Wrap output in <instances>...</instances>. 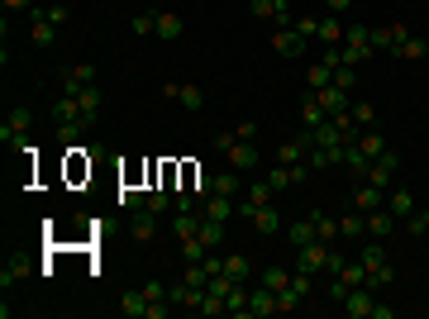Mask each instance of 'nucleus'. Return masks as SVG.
Returning <instances> with one entry per match:
<instances>
[{
	"instance_id": "nucleus-1",
	"label": "nucleus",
	"mask_w": 429,
	"mask_h": 319,
	"mask_svg": "<svg viewBox=\"0 0 429 319\" xmlns=\"http://www.w3.org/2000/svg\"><path fill=\"white\" fill-rule=\"evenodd\" d=\"M329 248H334V243H324V239L300 243V248H296V272H310V276L324 272V267H329Z\"/></svg>"
},
{
	"instance_id": "nucleus-2",
	"label": "nucleus",
	"mask_w": 429,
	"mask_h": 319,
	"mask_svg": "<svg viewBox=\"0 0 429 319\" xmlns=\"http://www.w3.org/2000/svg\"><path fill=\"white\" fill-rule=\"evenodd\" d=\"M396 167H401V158H396V153H391V148H386V153H381V158H372V167H368V177H363V181H372V186H391V177H396Z\"/></svg>"
},
{
	"instance_id": "nucleus-3",
	"label": "nucleus",
	"mask_w": 429,
	"mask_h": 319,
	"mask_svg": "<svg viewBox=\"0 0 429 319\" xmlns=\"http://www.w3.org/2000/svg\"><path fill=\"white\" fill-rule=\"evenodd\" d=\"M405 38H410V29H405V24H381V29H372V48H377V53H396Z\"/></svg>"
},
{
	"instance_id": "nucleus-4",
	"label": "nucleus",
	"mask_w": 429,
	"mask_h": 319,
	"mask_svg": "<svg viewBox=\"0 0 429 319\" xmlns=\"http://www.w3.org/2000/svg\"><path fill=\"white\" fill-rule=\"evenodd\" d=\"M57 77H62V96H77L81 86L96 81V67H91V62H77V67H62Z\"/></svg>"
},
{
	"instance_id": "nucleus-5",
	"label": "nucleus",
	"mask_w": 429,
	"mask_h": 319,
	"mask_svg": "<svg viewBox=\"0 0 429 319\" xmlns=\"http://www.w3.org/2000/svg\"><path fill=\"white\" fill-rule=\"evenodd\" d=\"M224 158H229V167H239V172H253V167H258V148H253V138H239V133H234V143H229Z\"/></svg>"
},
{
	"instance_id": "nucleus-6",
	"label": "nucleus",
	"mask_w": 429,
	"mask_h": 319,
	"mask_svg": "<svg viewBox=\"0 0 429 319\" xmlns=\"http://www.w3.org/2000/svg\"><path fill=\"white\" fill-rule=\"evenodd\" d=\"M158 219H162V214H153L148 205H143V210L129 214V234H134L138 243H153V239H158Z\"/></svg>"
},
{
	"instance_id": "nucleus-7",
	"label": "nucleus",
	"mask_w": 429,
	"mask_h": 319,
	"mask_svg": "<svg viewBox=\"0 0 429 319\" xmlns=\"http://www.w3.org/2000/svg\"><path fill=\"white\" fill-rule=\"evenodd\" d=\"M101 105H106V96H101V86H96V81L77 91V110H81V119H86V124H96V119H101Z\"/></svg>"
},
{
	"instance_id": "nucleus-8",
	"label": "nucleus",
	"mask_w": 429,
	"mask_h": 319,
	"mask_svg": "<svg viewBox=\"0 0 429 319\" xmlns=\"http://www.w3.org/2000/svg\"><path fill=\"white\" fill-rule=\"evenodd\" d=\"M248 195H239V219H248V214L258 210V205H272V186H268V177L263 181H253V186H243Z\"/></svg>"
},
{
	"instance_id": "nucleus-9",
	"label": "nucleus",
	"mask_w": 429,
	"mask_h": 319,
	"mask_svg": "<svg viewBox=\"0 0 429 319\" xmlns=\"http://www.w3.org/2000/svg\"><path fill=\"white\" fill-rule=\"evenodd\" d=\"M263 315H282V310H277V291L253 286V291H248V319H263Z\"/></svg>"
},
{
	"instance_id": "nucleus-10",
	"label": "nucleus",
	"mask_w": 429,
	"mask_h": 319,
	"mask_svg": "<svg viewBox=\"0 0 429 319\" xmlns=\"http://www.w3.org/2000/svg\"><path fill=\"white\" fill-rule=\"evenodd\" d=\"M372 286H353L349 295H344V310H349L353 319H372Z\"/></svg>"
},
{
	"instance_id": "nucleus-11",
	"label": "nucleus",
	"mask_w": 429,
	"mask_h": 319,
	"mask_svg": "<svg viewBox=\"0 0 429 319\" xmlns=\"http://www.w3.org/2000/svg\"><path fill=\"white\" fill-rule=\"evenodd\" d=\"M162 96H172L182 110H201V105H205V91H201V86H177V81H167Z\"/></svg>"
},
{
	"instance_id": "nucleus-12",
	"label": "nucleus",
	"mask_w": 429,
	"mask_h": 319,
	"mask_svg": "<svg viewBox=\"0 0 429 319\" xmlns=\"http://www.w3.org/2000/svg\"><path fill=\"white\" fill-rule=\"evenodd\" d=\"M391 229H401V219L386 210V205L368 214V239H391Z\"/></svg>"
},
{
	"instance_id": "nucleus-13",
	"label": "nucleus",
	"mask_w": 429,
	"mask_h": 319,
	"mask_svg": "<svg viewBox=\"0 0 429 319\" xmlns=\"http://www.w3.org/2000/svg\"><path fill=\"white\" fill-rule=\"evenodd\" d=\"M272 48H277V57H300V53H305V34H296V29H277Z\"/></svg>"
},
{
	"instance_id": "nucleus-14",
	"label": "nucleus",
	"mask_w": 429,
	"mask_h": 319,
	"mask_svg": "<svg viewBox=\"0 0 429 319\" xmlns=\"http://www.w3.org/2000/svg\"><path fill=\"white\" fill-rule=\"evenodd\" d=\"M344 20H339V15H320V34H315V38H320L324 48H344Z\"/></svg>"
},
{
	"instance_id": "nucleus-15",
	"label": "nucleus",
	"mask_w": 429,
	"mask_h": 319,
	"mask_svg": "<svg viewBox=\"0 0 429 319\" xmlns=\"http://www.w3.org/2000/svg\"><path fill=\"white\" fill-rule=\"evenodd\" d=\"M386 200H381V186H372V181H363V186H353V210H363V214H372L381 210Z\"/></svg>"
},
{
	"instance_id": "nucleus-16",
	"label": "nucleus",
	"mask_w": 429,
	"mask_h": 319,
	"mask_svg": "<svg viewBox=\"0 0 429 319\" xmlns=\"http://www.w3.org/2000/svg\"><path fill=\"white\" fill-rule=\"evenodd\" d=\"M315 96H320V105L329 110V114H349V105H353V96H349V91H339L334 81H329L324 91H315Z\"/></svg>"
},
{
	"instance_id": "nucleus-17",
	"label": "nucleus",
	"mask_w": 429,
	"mask_h": 319,
	"mask_svg": "<svg viewBox=\"0 0 429 319\" xmlns=\"http://www.w3.org/2000/svg\"><path fill=\"white\" fill-rule=\"evenodd\" d=\"M248 224H253V234H277V229H282V214H277V205H258V210L248 214Z\"/></svg>"
},
{
	"instance_id": "nucleus-18",
	"label": "nucleus",
	"mask_w": 429,
	"mask_h": 319,
	"mask_svg": "<svg viewBox=\"0 0 429 319\" xmlns=\"http://www.w3.org/2000/svg\"><path fill=\"white\" fill-rule=\"evenodd\" d=\"M386 210H391V214H396V219H401V224H405L410 214L420 210V200H415V191H391V200H386Z\"/></svg>"
},
{
	"instance_id": "nucleus-19",
	"label": "nucleus",
	"mask_w": 429,
	"mask_h": 319,
	"mask_svg": "<svg viewBox=\"0 0 429 319\" xmlns=\"http://www.w3.org/2000/svg\"><path fill=\"white\" fill-rule=\"evenodd\" d=\"M324 119H329V110H324V105H320V96L310 91V96L300 101V124H305V129H315V124H324Z\"/></svg>"
},
{
	"instance_id": "nucleus-20",
	"label": "nucleus",
	"mask_w": 429,
	"mask_h": 319,
	"mask_svg": "<svg viewBox=\"0 0 429 319\" xmlns=\"http://www.w3.org/2000/svg\"><path fill=\"white\" fill-rule=\"evenodd\" d=\"M363 234H368V214L363 210L339 214V239H363Z\"/></svg>"
},
{
	"instance_id": "nucleus-21",
	"label": "nucleus",
	"mask_w": 429,
	"mask_h": 319,
	"mask_svg": "<svg viewBox=\"0 0 429 319\" xmlns=\"http://www.w3.org/2000/svg\"><path fill=\"white\" fill-rule=\"evenodd\" d=\"M158 38H182L187 34V20L182 15H172V10H158V29H153Z\"/></svg>"
},
{
	"instance_id": "nucleus-22",
	"label": "nucleus",
	"mask_w": 429,
	"mask_h": 319,
	"mask_svg": "<svg viewBox=\"0 0 429 319\" xmlns=\"http://www.w3.org/2000/svg\"><path fill=\"white\" fill-rule=\"evenodd\" d=\"M53 38H57V24L43 15V10H34V48H48Z\"/></svg>"
},
{
	"instance_id": "nucleus-23",
	"label": "nucleus",
	"mask_w": 429,
	"mask_h": 319,
	"mask_svg": "<svg viewBox=\"0 0 429 319\" xmlns=\"http://www.w3.org/2000/svg\"><path fill=\"white\" fill-rule=\"evenodd\" d=\"M239 191H243L239 167H229V172H219V177H214V191H210V195H234V200H239Z\"/></svg>"
},
{
	"instance_id": "nucleus-24",
	"label": "nucleus",
	"mask_w": 429,
	"mask_h": 319,
	"mask_svg": "<svg viewBox=\"0 0 429 319\" xmlns=\"http://www.w3.org/2000/svg\"><path fill=\"white\" fill-rule=\"evenodd\" d=\"M258 286H268V291H286V286H291V272H286V267H263Z\"/></svg>"
},
{
	"instance_id": "nucleus-25",
	"label": "nucleus",
	"mask_w": 429,
	"mask_h": 319,
	"mask_svg": "<svg viewBox=\"0 0 429 319\" xmlns=\"http://www.w3.org/2000/svg\"><path fill=\"white\" fill-rule=\"evenodd\" d=\"M358 262L368 267V272L386 262V248H381V239H368V243H363V248H358Z\"/></svg>"
},
{
	"instance_id": "nucleus-26",
	"label": "nucleus",
	"mask_w": 429,
	"mask_h": 319,
	"mask_svg": "<svg viewBox=\"0 0 429 319\" xmlns=\"http://www.w3.org/2000/svg\"><path fill=\"white\" fill-rule=\"evenodd\" d=\"M119 310H124L129 319H143V315H148V295H143V291H124V295H119Z\"/></svg>"
},
{
	"instance_id": "nucleus-27",
	"label": "nucleus",
	"mask_w": 429,
	"mask_h": 319,
	"mask_svg": "<svg viewBox=\"0 0 429 319\" xmlns=\"http://www.w3.org/2000/svg\"><path fill=\"white\" fill-rule=\"evenodd\" d=\"M224 272H229L234 281H248V276H253V262H248L243 253H224Z\"/></svg>"
},
{
	"instance_id": "nucleus-28",
	"label": "nucleus",
	"mask_w": 429,
	"mask_h": 319,
	"mask_svg": "<svg viewBox=\"0 0 429 319\" xmlns=\"http://www.w3.org/2000/svg\"><path fill=\"white\" fill-rule=\"evenodd\" d=\"M286 239H291V248H300V243H310V239H320V234H315V219H300V224H286Z\"/></svg>"
},
{
	"instance_id": "nucleus-29",
	"label": "nucleus",
	"mask_w": 429,
	"mask_h": 319,
	"mask_svg": "<svg viewBox=\"0 0 429 319\" xmlns=\"http://www.w3.org/2000/svg\"><path fill=\"white\" fill-rule=\"evenodd\" d=\"M305 153H310V148H305L300 138H291V143H282V148H277V162H286V167H296V162H305Z\"/></svg>"
},
{
	"instance_id": "nucleus-30",
	"label": "nucleus",
	"mask_w": 429,
	"mask_h": 319,
	"mask_svg": "<svg viewBox=\"0 0 429 319\" xmlns=\"http://www.w3.org/2000/svg\"><path fill=\"white\" fill-rule=\"evenodd\" d=\"M358 148H363L368 158H381V153H386V138L377 129H368V133H358Z\"/></svg>"
},
{
	"instance_id": "nucleus-31",
	"label": "nucleus",
	"mask_w": 429,
	"mask_h": 319,
	"mask_svg": "<svg viewBox=\"0 0 429 319\" xmlns=\"http://www.w3.org/2000/svg\"><path fill=\"white\" fill-rule=\"evenodd\" d=\"M349 114H353V124H358V129H372V124H377V110L368 105V101H353Z\"/></svg>"
},
{
	"instance_id": "nucleus-32",
	"label": "nucleus",
	"mask_w": 429,
	"mask_h": 319,
	"mask_svg": "<svg viewBox=\"0 0 429 319\" xmlns=\"http://www.w3.org/2000/svg\"><path fill=\"white\" fill-rule=\"evenodd\" d=\"M201 239H205V248H219V243H224V224L201 214Z\"/></svg>"
},
{
	"instance_id": "nucleus-33",
	"label": "nucleus",
	"mask_w": 429,
	"mask_h": 319,
	"mask_svg": "<svg viewBox=\"0 0 429 319\" xmlns=\"http://www.w3.org/2000/svg\"><path fill=\"white\" fill-rule=\"evenodd\" d=\"M334 276H344V286H368V267L363 262H344V272H334Z\"/></svg>"
},
{
	"instance_id": "nucleus-34",
	"label": "nucleus",
	"mask_w": 429,
	"mask_h": 319,
	"mask_svg": "<svg viewBox=\"0 0 429 319\" xmlns=\"http://www.w3.org/2000/svg\"><path fill=\"white\" fill-rule=\"evenodd\" d=\"M401 229H405V234H415V239H425V234H429V205H420V210L410 214Z\"/></svg>"
},
{
	"instance_id": "nucleus-35",
	"label": "nucleus",
	"mask_w": 429,
	"mask_h": 319,
	"mask_svg": "<svg viewBox=\"0 0 429 319\" xmlns=\"http://www.w3.org/2000/svg\"><path fill=\"white\" fill-rule=\"evenodd\" d=\"M425 53H429V38H405L401 48H396V57H405V62H420Z\"/></svg>"
},
{
	"instance_id": "nucleus-36",
	"label": "nucleus",
	"mask_w": 429,
	"mask_h": 319,
	"mask_svg": "<svg viewBox=\"0 0 429 319\" xmlns=\"http://www.w3.org/2000/svg\"><path fill=\"white\" fill-rule=\"evenodd\" d=\"M391 281H396V267H391V262H381V267H372V272H368V286H372V291L391 286Z\"/></svg>"
},
{
	"instance_id": "nucleus-37",
	"label": "nucleus",
	"mask_w": 429,
	"mask_h": 319,
	"mask_svg": "<svg viewBox=\"0 0 429 319\" xmlns=\"http://www.w3.org/2000/svg\"><path fill=\"white\" fill-rule=\"evenodd\" d=\"M205 253H210V248H205V239H201V234H191V239H182V258H187V262H201Z\"/></svg>"
},
{
	"instance_id": "nucleus-38",
	"label": "nucleus",
	"mask_w": 429,
	"mask_h": 319,
	"mask_svg": "<svg viewBox=\"0 0 429 319\" xmlns=\"http://www.w3.org/2000/svg\"><path fill=\"white\" fill-rule=\"evenodd\" d=\"M167 191H172V186H153V191H148V210H153V214L172 210V195H167Z\"/></svg>"
},
{
	"instance_id": "nucleus-39",
	"label": "nucleus",
	"mask_w": 429,
	"mask_h": 319,
	"mask_svg": "<svg viewBox=\"0 0 429 319\" xmlns=\"http://www.w3.org/2000/svg\"><path fill=\"white\" fill-rule=\"evenodd\" d=\"M24 276H29V262H24V258H15V262L0 272V286H15V281H24Z\"/></svg>"
},
{
	"instance_id": "nucleus-40",
	"label": "nucleus",
	"mask_w": 429,
	"mask_h": 319,
	"mask_svg": "<svg viewBox=\"0 0 429 319\" xmlns=\"http://www.w3.org/2000/svg\"><path fill=\"white\" fill-rule=\"evenodd\" d=\"M315 234H320L324 243L339 239V219H329V214H315Z\"/></svg>"
},
{
	"instance_id": "nucleus-41",
	"label": "nucleus",
	"mask_w": 429,
	"mask_h": 319,
	"mask_svg": "<svg viewBox=\"0 0 429 319\" xmlns=\"http://www.w3.org/2000/svg\"><path fill=\"white\" fill-rule=\"evenodd\" d=\"M119 205H124V210H143V205H148V195H143L138 186H124V191H119Z\"/></svg>"
},
{
	"instance_id": "nucleus-42",
	"label": "nucleus",
	"mask_w": 429,
	"mask_h": 319,
	"mask_svg": "<svg viewBox=\"0 0 429 319\" xmlns=\"http://www.w3.org/2000/svg\"><path fill=\"white\" fill-rule=\"evenodd\" d=\"M329 81H334V67H324V62H315V67H310V91H324Z\"/></svg>"
},
{
	"instance_id": "nucleus-43",
	"label": "nucleus",
	"mask_w": 429,
	"mask_h": 319,
	"mask_svg": "<svg viewBox=\"0 0 429 319\" xmlns=\"http://www.w3.org/2000/svg\"><path fill=\"white\" fill-rule=\"evenodd\" d=\"M268 186H272V191L291 186V167H286V162H277V167H272V172H268Z\"/></svg>"
},
{
	"instance_id": "nucleus-44",
	"label": "nucleus",
	"mask_w": 429,
	"mask_h": 319,
	"mask_svg": "<svg viewBox=\"0 0 429 319\" xmlns=\"http://www.w3.org/2000/svg\"><path fill=\"white\" fill-rule=\"evenodd\" d=\"M248 10H253L258 20H277V10H282V0H253Z\"/></svg>"
},
{
	"instance_id": "nucleus-45",
	"label": "nucleus",
	"mask_w": 429,
	"mask_h": 319,
	"mask_svg": "<svg viewBox=\"0 0 429 319\" xmlns=\"http://www.w3.org/2000/svg\"><path fill=\"white\" fill-rule=\"evenodd\" d=\"M296 34H305V38H315V34H320V20H315V15H296Z\"/></svg>"
},
{
	"instance_id": "nucleus-46",
	"label": "nucleus",
	"mask_w": 429,
	"mask_h": 319,
	"mask_svg": "<svg viewBox=\"0 0 429 319\" xmlns=\"http://www.w3.org/2000/svg\"><path fill=\"white\" fill-rule=\"evenodd\" d=\"M300 300H305V295L296 291V286H286V291H277V310H296Z\"/></svg>"
},
{
	"instance_id": "nucleus-47",
	"label": "nucleus",
	"mask_w": 429,
	"mask_h": 319,
	"mask_svg": "<svg viewBox=\"0 0 429 319\" xmlns=\"http://www.w3.org/2000/svg\"><path fill=\"white\" fill-rule=\"evenodd\" d=\"M138 291L148 295V300H167V286H162L158 276H148V281H143V286H138Z\"/></svg>"
},
{
	"instance_id": "nucleus-48",
	"label": "nucleus",
	"mask_w": 429,
	"mask_h": 319,
	"mask_svg": "<svg viewBox=\"0 0 429 319\" xmlns=\"http://www.w3.org/2000/svg\"><path fill=\"white\" fill-rule=\"evenodd\" d=\"M353 81H358V77H353V67L344 62V67L334 72V86H339V91H349V96H353Z\"/></svg>"
},
{
	"instance_id": "nucleus-49",
	"label": "nucleus",
	"mask_w": 429,
	"mask_h": 319,
	"mask_svg": "<svg viewBox=\"0 0 429 319\" xmlns=\"http://www.w3.org/2000/svg\"><path fill=\"white\" fill-rule=\"evenodd\" d=\"M153 29H158V15H148V10L134 15V34H153Z\"/></svg>"
},
{
	"instance_id": "nucleus-50",
	"label": "nucleus",
	"mask_w": 429,
	"mask_h": 319,
	"mask_svg": "<svg viewBox=\"0 0 429 319\" xmlns=\"http://www.w3.org/2000/svg\"><path fill=\"white\" fill-rule=\"evenodd\" d=\"M43 15H48V20H53V24H67V20H72V10H67V5H48V10H43Z\"/></svg>"
},
{
	"instance_id": "nucleus-51",
	"label": "nucleus",
	"mask_w": 429,
	"mask_h": 319,
	"mask_svg": "<svg viewBox=\"0 0 429 319\" xmlns=\"http://www.w3.org/2000/svg\"><path fill=\"white\" fill-rule=\"evenodd\" d=\"M344 262H349V258H344L339 248H329V267H324V272H344Z\"/></svg>"
},
{
	"instance_id": "nucleus-52",
	"label": "nucleus",
	"mask_w": 429,
	"mask_h": 319,
	"mask_svg": "<svg viewBox=\"0 0 429 319\" xmlns=\"http://www.w3.org/2000/svg\"><path fill=\"white\" fill-rule=\"evenodd\" d=\"M329 295H334V300H344V295H349V286H344V276H334V281H329Z\"/></svg>"
},
{
	"instance_id": "nucleus-53",
	"label": "nucleus",
	"mask_w": 429,
	"mask_h": 319,
	"mask_svg": "<svg viewBox=\"0 0 429 319\" xmlns=\"http://www.w3.org/2000/svg\"><path fill=\"white\" fill-rule=\"evenodd\" d=\"M349 5H353V0H324V10H329V15H344Z\"/></svg>"
},
{
	"instance_id": "nucleus-54",
	"label": "nucleus",
	"mask_w": 429,
	"mask_h": 319,
	"mask_svg": "<svg viewBox=\"0 0 429 319\" xmlns=\"http://www.w3.org/2000/svg\"><path fill=\"white\" fill-rule=\"evenodd\" d=\"M34 0H5V10H29Z\"/></svg>"
},
{
	"instance_id": "nucleus-55",
	"label": "nucleus",
	"mask_w": 429,
	"mask_h": 319,
	"mask_svg": "<svg viewBox=\"0 0 429 319\" xmlns=\"http://www.w3.org/2000/svg\"><path fill=\"white\" fill-rule=\"evenodd\" d=\"M310 5H315V0H310Z\"/></svg>"
}]
</instances>
